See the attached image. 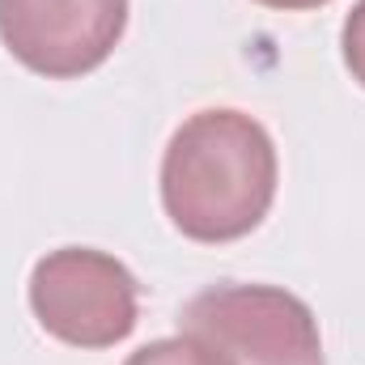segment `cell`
Masks as SVG:
<instances>
[{
	"instance_id": "obj_7",
	"label": "cell",
	"mask_w": 365,
	"mask_h": 365,
	"mask_svg": "<svg viewBox=\"0 0 365 365\" xmlns=\"http://www.w3.org/2000/svg\"><path fill=\"white\" fill-rule=\"evenodd\" d=\"M255 4H264V9H284V13H293V9H319V4H327V0H255Z\"/></svg>"
},
{
	"instance_id": "obj_3",
	"label": "cell",
	"mask_w": 365,
	"mask_h": 365,
	"mask_svg": "<svg viewBox=\"0 0 365 365\" xmlns=\"http://www.w3.org/2000/svg\"><path fill=\"white\" fill-rule=\"evenodd\" d=\"M30 306L47 336L73 349H110L136 327V276L106 251L60 247L34 264Z\"/></svg>"
},
{
	"instance_id": "obj_4",
	"label": "cell",
	"mask_w": 365,
	"mask_h": 365,
	"mask_svg": "<svg viewBox=\"0 0 365 365\" xmlns=\"http://www.w3.org/2000/svg\"><path fill=\"white\" fill-rule=\"evenodd\" d=\"M128 26V0H0V38L30 73L68 81L93 73Z\"/></svg>"
},
{
	"instance_id": "obj_6",
	"label": "cell",
	"mask_w": 365,
	"mask_h": 365,
	"mask_svg": "<svg viewBox=\"0 0 365 365\" xmlns=\"http://www.w3.org/2000/svg\"><path fill=\"white\" fill-rule=\"evenodd\" d=\"M340 47H344V64H349L353 81L365 90V0L353 4V13H349V21H344Z\"/></svg>"
},
{
	"instance_id": "obj_2",
	"label": "cell",
	"mask_w": 365,
	"mask_h": 365,
	"mask_svg": "<svg viewBox=\"0 0 365 365\" xmlns=\"http://www.w3.org/2000/svg\"><path fill=\"white\" fill-rule=\"evenodd\" d=\"M179 327L234 365H323L314 310L276 284H212L182 306Z\"/></svg>"
},
{
	"instance_id": "obj_1",
	"label": "cell",
	"mask_w": 365,
	"mask_h": 365,
	"mask_svg": "<svg viewBox=\"0 0 365 365\" xmlns=\"http://www.w3.org/2000/svg\"><path fill=\"white\" fill-rule=\"evenodd\" d=\"M276 200V145L242 110H200L182 123L162 158V204L182 238H247Z\"/></svg>"
},
{
	"instance_id": "obj_5",
	"label": "cell",
	"mask_w": 365,
	"mask_h": 365,
	"mask_svg": "<svg viewBox=\"0 0 365 365\" xmlns=\"http://www.w3.org/2000/svg\"><path fill=\"white\" fill-rule=\"evenodd\" d=\"M123 365H234V361H225L212 344H204V340L179 331L170 340H153V344L136 349Z\"/></svg>"
}]
</instances>
